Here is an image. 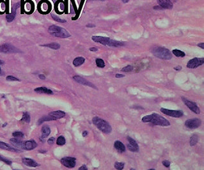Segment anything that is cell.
<instances>
[{
  "label": "cell",
  "instance_id": "6da1fadb",
  "mask_svg": "<svg viewBox=\"0 0 204 170\" xmlns=\"http://www.w3.org/2000/svg\"><path fill=\"white\" fill-rule=\"evenodd\" d=\"M142 121L145 123H152L154 125H159L162 127H168L170 125V122L165 117L159 115L158 113L146 115L142 118Z\"/></svg>",
  "mask_w": 204,
  "mask_h": 170
},
{
  "label": "cell",
  "instance_id": "7a4b0ae2",
  "mask_svg": "<svg viewBox=\"0 0 204 170\" xmlns=\"http://www.w3.org/2000/svg\"><path fill=\"white\" fill-rule=\"evenodd\" d=\"M92 40L95 42L100 43L104 45L109 46V47H120L125 45V42L122 41L112 40L109 37H102V36H92Z\"/></svg>",
  "mask_w": 204,
  "mask_h": 170
},
{
  "label": "cell",
  "instance_id": "3957f363",
  "mask_svg": "<svg viewBox=\"0 0 204 170\" xmlns=\"http://www.w3.org/2000/svg\"><path fill=\"white\" fill-rule=\"evenodd\" d=\"M48 32L55 37L65 39L71 37V34L67 30L56 25H51L48 28Z\"/></svg>",
  "mask_w": 204,
  "mask_h": 170
},
{
  "label": "cell",
  "instance_id": "277c9868",
  "mask_svg": "<svg viewBox=\"0 0 204 170\" xmlns=\"http://www.w3.org/2000/svg\"><path fill=\"white\" fill-rule=\"evenodd\" d=\"M92 122L93 124L102 132L105 134L111 133L112 131V128L110 124L106 120H104L99 117L95 116L93 118Z\"/></svg>",
  "mask_w": 204,
  "mask_h": 170
},
{
  "label": "cell",
  "instance_id": "5b68a950",
  "mask_svg": "<svg viewBox=\"0 0 204 170\" xmlns=\"http://www.w3.org/2000/svg\"><path fill=\"white\" fill-rule=\"evenodd\" d=\"M152 53L157 58L162 60H170L172 58V54L170 51L163 47H155L152 50Z\"/></svg>",
  "mask_w": 204,
  "mask_h": 170
},
{
  "label": "cell",
  "instance_id": "8992f818",
  "mask_svg": "<svg viewBox=\"0 0 204 170\" xmlns=\"http://www.w3.org/2000/svg\"><path fill=\"white\" fill-rule=\"evenodd\" d=\"M20 51L14 45L10 44H4L0 45V53H17Z\"/></svg>",
  "mask_w": 204,
  "mask_h": 170
},
{
  "label": "cell",
  "instance_id": "52a82bcc",
  "mask_svg": "<svg viewBox=\"0 0 204 170\" xmlns=\"http://www.w3.org/2000/svg\"><path fill=\"white\" fill-rule=\"evenodd\" d=\"M161 111L165 115L174 118H180L184 115V113L180 110H171L162 107L161 108Z\"/></svg>",
  "mask_w": 204,
  "mask_h": 170
},
{
  "label": "cell",
  "instance_id": "ba28073f",
  "mask_svg": "<svg viewBox=\"0 0 204 170\" xmlns=\"http://www.w3.org/2000/svg\"><path fill=\"white\" fill-rule=\"evenodd\" d=\"M204 63L203 58H194L190 60L187 63V67L190 69H196Z\"/></svg>",
  "mask_w": 204,
  "mask_h": 170
},
{
  "label": "cell",
  "instance_id": "9c48e42d",
  "mask_svg": "<svg viewBox=\"0 0 204 170\" xmlns=\"http://www.w3.org/2000/svg\"><path fill=\"white\" fill-rule=\"evenodd\" d=\"M201 125V120L199 118H195L191 119H188L185 122V125L186 127L191 129H195L199 127Z\"/></svg>",
  "mask_w": 204,
  "mask_h": 170
},
{
  "label": "cell",
  "instance_id": "30bf717a",
  "mask_svg": "<svg viewBox=\"0 0 204 170\" xmlns=\"http://www.w3.org/2000/svg\"><path fill=\"white\" fill-rule=\"evenodd\" d=\"M182 100L183 102H184V104L186 105V106L189 108V109H190L191 111L194 112L195 113H196V114H200V108L197 106V105L195 104V102L189 100L184 97H182Z\"/></svg>",
  "mask_w": 204,
  "mask_h": 170
},
{
  "label": "cell",
  "instance_id": "8fae6325",
  "mask_svg": "<svg viewBox=\"0 0 204 170\" xmlns=\"http://www.w3.org/2000/svg\"><path fill=\"white\" fill-rule=\"evenodd\" d=\"M61 163L65 166L66 168H74L76 164V159L74 157H64L62 158L60 161Z\"/></svg>",
  "mask_w": 204,
  "mask_h": 170
},
{
  "label": "cell",
  "instance_id": "7c38bea8",
  "mask_svg": "<svg viewBox=\"0 0 204 170\" xmlns=\"http://www.w3.org/2000/svg\"><path fill=\"white\" fill-rule=\"evenodd\" d=\"M73 79H74L75 81H76L77 83H78L79 84H81L82 85H85V86H90L91 88H95V89H97V87L94 85L93 84H92L90 82H89L88 81L86 80L85 78H82L81 76H74L73 77Z\"/></svg>",
  "mask_w": 204,
  "mask_h": 170
},
{
  "label": "cell",
  "instance_id": "4fadbf2b",
  "mask_svg": "<svg viewBox=\"0 0 204 170\" xmlns=\"http://www.w3.org/2000/svg\"><path fill=\"white\" fill-rule=\"evenodd\" d=\"M19 7H20V3H17L13 5L12 8V12L10 14H7L6 16V19L8 23L12 22L14 20L15 16H16L17 10L19 8Z\"/></svg>",
  "mask_w": 204,
  "mask_h": 170
},
{
  "label": "cell",
  "instance_id": "5bb4252c",
  "mask_svg": "<svg viewBox=\"0 0 204 170\" xmlns=\"http://www.w3.org/2000/svg\"><path fill=\"white\" fill-rule=\"evenodd\" d=\"M157 2L163 9H171L174 5L170 0H157Z\"/></svg>",
  "mask_w": 204,
  "mask_h": 170
},
{
  "label": "cell",
  "instance_id": "9a60e30c",
  "mask_svg": "<svg viewBox=\"0 0 204 170\" xmlns=\"http://www.w3.org/2000/svg\"><path fill=\"white\" fill-rule=\"evenodd\" d=\"M36 147H37V143H36L35 141L33 140L27 141L24 143V150H31L35 149Z\"/></svg>",
  "mask_w": 204,
  "mask_h": 170
},
{
  "label": "cell",
  "instance_id": "2e32d148",
  "mask_svg": "<svg viewBox=\"0 0 204 170\" xmlns=\"http://www.w3.org/2000/svg\"><path fill=\"white\" fill-rule=\"evenodd\" d=\"M22 161L24 164H25L26 166H29V167H33V168H36L40 166V164H38L35 161L31 159H28V158H24L22 159Z\"/></svg>",
  "mask_w": 204,
  "mask_h": 170
},
{
  "label": "cell",
  "instance_id": "e0dca14e",
  "mask_svg": "<svg viewBox=\"0 0 204 170\" xmlns=\"http://www.w3.org/2000/svg\"><path fill=\"white\" fill-rule=\"evenodd\" d=\"M0 148L3 149V150L10 151V152H20L19 150H18V149L12 147V146L9 145L8 144L2 142V141H0Z\"/></svg>",
  "mask_w": 204,
  "mask_h": 170
},
{
  "label": "cell",
  "instance_id": "ac0fdd59",
  "mask_svg": "<svg viewBox=\"0 0 204 170\" xmlns=\"http://www.w3.org/2000/svg\"><path fill=\"white\" fill-rule=\"evenodd\" d=\"M49 115L53 117L54 119L56 120L57 119H60L63 117L65 116V113L62 111H52L49 113Z\"/></svg>",
  "mask_w": 204,
  "mask_h": 170
},
{
  "label": "cell",
  "instance_id": "d6986e66",
  "mask_svg": "<svg viewBox=\"0 0 204 170\" xmlns=\"http://www.w3.org/2000/svg\"><path fill=\"white\" fill-rule=\"evenodd\" d=\"M10 143H11L12 144V145L14 147H15L24 149V142L21 141V140H19V139L17 138L10 139Z\"/></svg>",
  "mask_w": 204,
  "mask_h": 170
},
{
  "label": "cell",
  "instance_id": "ffe728a7",
  "mask_svg": "<svg viewBox=\"0 0 204 170\" xmlns=\"http://www.w3.org/2000/svg\"><path fill=\"white\" fill-rule=\"evenodd\" d=\"M34 90L35 92L39 93V94H48V95L53 94V91H52L51 90L48 89V88H46V87L36 88H35Z\"/></svg>",
  "mask_w": 204,
  "mask_h": 170
},
{
  "label": "cell",
  "instance_id": "44dd1931",
  "mask_svg": "<svg viewBox=\"0 0 204 170\" xmlns=\"http://www.w3.org/2000/svg\"><path fill=\"white\" fill-rule=\"evenodd\" d=\"M114 147L116 150L120 153H124L125 152V147L124 144L120 141H115L114 143Z\"/></svg>",
  "mask_w": 204,
  "mask_h": 170
},
{
  "label": "cell",
  "instance_id": "7402d4cb",
  "mask_svg": "<svg viewBox=\"0 0 204 170\" xmlns=\"http://www.w3.org/2000/svg\"><path fill=\"white\" fill-rule=\"evenodd\" d=\"M51 133V129L49 126L47 125H44L42 127V136L41 137L42 138H46L48 137Z\"/></svg>",
  "mask_w": 204,
  "mask_h": 170
},
{
  "label": "cell",
  "instance_id": "603a6c76",
  "mask_svg": "<svg viewBox=\"0 0 204 170\" xmlns=\"http://www.w3.org/2000/svg\"><path fill=\"white\" fill-rule=\"evenodd\" d=\"M55 120L54 118L51 116L50 115H48V116H44L42 118H40V119L38 120V125H41L42 123H43L45 122H49V121H53Z\"/></svg>",
  "mask_w": 204,
  "mask_h": 170
},
{
  "label": "cell",
  "instance_id": "cb8c5ba5",
  "mask_svg": "<svg viewBox=\"0 0 204 170\" xmlns=\"http://www.w3.org/2000/svg\"><path fill=\"white\" fill-rule=\"evenodd\" d=\"M85 61V59L83 58V57H77L76 58L74 61H73V65H74L75 66H79L80 65H81L82 64L84 63Z\"/></svg>",
  "mask_w": 204,
  "mask_h": 170
},
{
  "label": "cell",
  "instance_id": "d4e9b609",
  "mask_svg": "<svg viewBox=\"0 0 204 170\" xmlns=\"http://www.w3.org/2000/svg\"><path fill=\"white\" fill-rule=\"evenodd\" d=\"M41 46H43V47L49 48H51L52 49H55V50L59 49L60 48V45L59 44H58V43H56V42H52V43L48 44L41 45Z\"/></svg>",
  "mask_w": 204,
  "mask_h": 170
},
{
  "label": "cell",
  "instance_id": "484cf974",
  "mask_svg": "<svg viewBox=\"0 0 204 170\" xmlns=\"http://www.w3.org/2000/svg\"><path fill=\"white\" fill-rule=\"evenodd\" d=\"M21 120L22 122H24L26 123H30V120H31V117H30V115L29 113L28 112H25L23 113V117L21 118Z\"/></svg>",
  "mask_w": 204,
  "mask_h": 170
},
{
  "label": "cell",
  "instance_id": "4316f807",
  "mask_svg": "<svg viewBox=\"0 0 204 170\" xmlns=\"http://www.w3.org/2000/svg\"><path fill=\"white\" fill-rule=\"evenodd\" d=\"M173 54L177 56V57H184L186 54L184 52H183L182 51H180L179 49H174L172 51Z\"/></svg>",
  "mask_w": 204,
  "mask_h": 170
},
{
  "label": "cell",
  "instance_id": "83f0119b",
  "mask_svg": "<svg viewBox=\"0 0 204 170\" xmlns=\"http://www.w3.org/2000/svg\"><path fill=\"white\" fill-rule=\"evenodd\" d=\"M198 141V137L197 135H193L190 140V144L191 147H193L196 145V143Z\"/></svg>",
  "mask_w": 204,
  "mask_h": 170
},
{
  "label": "cell",
  "instance_id": "f1b7e54d",
  "mask_svg": "<svg viewBox=\"0 0 204 170\" xmlns=\"http://www.w3.org/2000/svg\"><path fill=\"white\" fill-rule=\"evenodd\" d=\"M127 140L129 141V144L130 145H132L133 147H135V148H139V147H138V143H137V141H136L134 139H133L132 138H130V136H127Z\"/></svg>",
  "mask_w": 204,
  "mask_h": 170
},
{
  "label": "cell",
  "instance_id": "f546056e",
  "mask_svg": "<svg viewBox=\"0 0 204 170\" xmlns=\"http://www.w3.org/2000/svg\"><path fill=\"white\" fill-rule=\"evenodd\" d=\"M65 142H66V140H65V138L62 136H59L56 140V144L60 146L64 145L65 144Z\"/></svg>",
  "mask_w": 204,
  "mask_h": 170
},
{
  "label": "cell",
  "instance_id": "4dcf8cb0",
  "mask_svg": "<svg viewBox=\"0 0 204 170\" xmlns=\"http://www.w3.org/2000/svg\"><path fill=\"white\" fill-rule=\"evenodd\" d=\"M96 63L98 67L104 68L105 66V63H104V60L101 58H97L96 60Z\"/></svg>",
  "mask_w": 204,
  "mask_h": 170
},
{
  "label": "cell",
  "instance_id": "1f68e13d",
  "mask_svg": "<svg viewBox=\"0 0 204 170\" xmlns=\"http://www.w3.org/2000/svg\"><path fill=\"white\" fill-rule=\"evenodd\" d=\"M51 17H52V18L53 19V20H55V21H56V22L61 23H66V20H65V19H62L60 18V17H58V16H56V15H54V14H51Z\"/></svg>",
  "mask_w": 204,
  "mask_h": 170
},
{
  "label": "cell",
  "instance_id": "d6a6232c",
  "mask_svg": "<svg viewBox=\"0 0 204 170\" xmlns=\"http://www.w3.org/2000/svg\"><path fill=\"white\" fill-rule=\"evenodd\" d=\"M115 169H117L121 170L124 168V163L116 162L115 163Z\"/></svg>",
  "mask_w": 204,
  "mask_h": 170
},
{
  "label": "cell",
  "instance_id": "836d02e7",
  "mask_svg": "<svg viewBox=\"0 0 204 170\" xmlns=\"http://www.w3.org/2000/svg\"><path fill=\"white\" fill-rule=\"evenodd\" d=\"M12 135L15 138H23L24 137V134L21 132H14L12 133Z\"/></svg>",
  "mask_w": 204,
  "mask_h": 170
},
{
  "label": "cell",
  "instance_id": "e575fe53",
  "mask_svg": "<svg viewBox=\"0 0 204 170\" xmlns=\"http://www.w3.org/2000/svg\"><path fill=\"white\" fill-rule=\"evenodd\" d=\"M133 70V66L131 65H127L126 66H125L122 69V71L124 72V73H129V72H131Z\"/></svg>",
  "mask_w": 204,
  "mask_h": 170
},
{
  "label": "cell",
  "instance_id": "d590c367",
  "mask_svg": "<svg viewBox=\"0 0 204 170\" xmlns=\"http://www.w3.org/2000/svg\"><path fill=\"white\" fill-rule=\"evenodd\" d=\"M0 161H2L3 162H4L5 163H6L7 164H8V165H11L12 163L11 161H10V160H8V159H6L3 156H0Z\"/></svg>",
  "mask_w": 204,
  "mask_h": 170
},
{
  "label": "cell",
  "instance_id": "8d00e7d4",
  "mask_svg": "<svg viewBox=\"0 0 204 170\" xmlns=\"http://www.w3.org/2000/svg\"><path fill=\"white\" fill-rule=\"evenodd\" d=\"M127 148H128V150H129V151L132 152H138V150H139V148H135V147H133L132 145H129V144H127Z\"/></svg>",
  "mask_w": 204,
  "mask_h": 170
},
{
  "label": "cell",
  "instance_id": "74e56055",
  "mask_svg": "<svg viewBox=\"0 0 204 170\" xmlns=\"http://www.w3.org/2000/svg\"><path fill=\"white\" fill-rule=\"evenodd\" d=\"M6 79L8 81H19L20 80L16 78H15L14 76H8L6 78Z\"/></svg>",
  "mask_w": 204,
  "mask_h": 170
},
{
  "label": "cell",
  "instance_id": "f35d334b",
  "mask_svg": "<svg viewBox=\"0 0 204 170\" xmlns=\"http://www.w3.org/2000/svg\"><path fill=\"white\" fill-rule=\"evenodd\" d=\"M55 138H50L49 140H48V143L49 145H53V144L55 143Z\"/></svg>",
  "mask_w": 204,
  "mask_h": 170
},
{
  "label": "cell",
  "instance_id": "ab89813d",
  "mask_svg": "<svg viewBox=\"0 0 204 170\" xmlns=\"http://www.w3.org/2000/svg\"><path fill=\"white\" fill-rule=\"evenodd\" d=\"M162 164H163L166 168H169L170 166V162L168 160H164L163 162H162Z\"/></svg>",
  "mask_w": 204,
  "mask_h": 170
},
{
  "label": "cell",
  "instance_id": "60d3db41",
  "mask_svg": "<svg viewBox=\"0 0 204 170\" xmlns=\"http://www.w3.org/2000/svg\"><path fill=\"white\" fill-rule=\"evenodd\" d=\"M87 169H88V168H87L86 166L85 165V164H84V165L81 166L79 168V170H87Z\"/></svg>",
  "mask_w": 204,
  "mask_h": 170
},
{
  "label": "cell",
  "instance_id": "b9f144b4",
  "mask_svg": "<svg viewBox=\"0 0 204 170\" xmlns=\"http://www.w3.org/2000/svg\"><path fill=\"white\" fill-rule=\"evenodd\" d=\"M115 77L117 78H124V77H125L124 75L123 74H117L115 75Z\"/></svg>",
  "mask_w": 204,
  "mask_h": 170
},
{
  "label": "cell",
  "instance_id": "7bdbcfd3",
  "mask_svg": "<svg viewBox=\"0 0 204 170\" xmlns=\"http://www.w3.org/2000/svg\"><path fill=\"white\" fill-rule=\"evenodd\" d=\"M174 70H180L182 69V66H179V65H178L177 66H175V67L174 68Z\"/></svg>",
  "mask_w": 204,
  "mask_h": 170
},
{
  "label": "cell",
  "instance_id": "ee69618b",
  "mask_svg": "<svg viewBox=\"0 0 204 170\" xmlns=\"http://www.w3.org/2000/svg\"><path fill=\"white\" fill-rule=\"evenodd\" d=\"M86 26L87 28H94V27H96V26L94 24H86Z\"/></svg>",
  "mask_w": 204,
  "mask_h": 170
},
{
  "label": "cell",
  "instance_id": "f6af8a7d",
  "mask_svg": "<svg viewBox=\"0 0 204 170\" xmlns=\"http://www.w3.org/2000/svg\"><path fill=\"white\" fill-rule=\"evenodd\" d=\"M198 46V47H200V48H201L202 49H204V43L203 42H202V43H200V44H198V45H197Z\"/></svg>",
  "mask_w": 204,
  "mask_h": 170
},
{
  "label": "cell",
  "instance_id": "bcb514c9",
  "mask_svg": "<svg viewBox=\"0 0 204 170\" xmlns=\"http://www.w3.org/2000/svg\"><path fill=\"white\" fill-rule=\"evenodd\" d=\"M39 77V78L40 79H42V80L46 79V76L44 75H43V74H40Z\"/></svg>",
  "mask_w": 204,
  "mask_h": 170
},
{
  "label": "cell",
  "instance_id": "7dc6e473",
  "mask_svg": "<svg viewBox=\"0 0 204 170\" xmlns=\"http://www.w3.org/2000/svg\"><path fill=\"white\" fill-rule=\"evenodd\" d=\"M89 50H90V51H93V52H96V51H98V49L96 48H91L89 49Z\"/></svg>",
  "mask_w": 204,
  "mask_h": 170
},
{
  "label": "cell",
  "instance_id": "c3c4849f",
  "mask_svg": "<svg viewBox=\"0 0 204 170\" xmlns=\"http://www.w3.org/2000/svg\"><path fill=\"white\" fill-rule=\"evenodd\" d=\"M82 135H83V137H86V136L88 135V132H87L86 131H85L84 132H83Z\"/></svg>",
  "mask_w": 204,
  "mask_h": 170
},
{
  "label": "cell",
  "instance_id": "681fc988",
  "mask_svg": "<svg viewBox=\"0 0 204 170\" xmlns=\"http://www.w3.org/2000/svg\"><path fill=\"white\" fill-rule=\"evenodd\" d=\"M154 8L155 10H163V8L161 7L160 6H156V7H154Z\"/></svg>",
  "mask_w": 204,
  "mask_h": 170
},
{
  "label": "cell",
  "instance_id": "f907efd6",
  "mask_svg": "<svg viewBox=\"0 0 204 170\" xmlns=\"http://www.w3.org/2000/svg\"><path fill=\"white\" fill-rule=\"evenodd\" d=\"M121 1H122L123 3H127L129 2V0H121Z\"/></svg>",
  "mask_w": 204,
  "mask_h": 170
},
{
  "label": "cell",
  "instance_id": "816d5d0a",
  "mask_svg": "<svg viewBox=\"0 0 204 170\" xmlns=\"http://www.w3.org/2000/svg\"><path fill=\"white\" fill-rule=\"evenodd\" d=\"M0 66H1V65H0ZM2 74L3 73H2V69H1V66H0V76L3 75Z\"/></svg>",
  "mask_w": 204,
  "mask_h": 170
},
{
  "label": "cell",
  "instance_id": "f5cc1de1",
  "mask_svg": "<svg viewBox=\"0 0 204 170\" xmlns=\"http://www.w3.org/2000/svg\"><path fill=\"white\" fill-rule=\"evenodd\" d=\"M3 61H2L1 60H0V65H3Z\"/></svg>",
  "mask_w": 204,
  "mask_h": 170
},
{
  "label": "cell",
  "instance_id": "db71d44e",
  "mask_svg": "<svg viewBox=\"0 0 204 170\" xmlns=\"http://www.w3.org/2000/svg\"><path fill=\"white\" fill-rule=\"evenodd\" d=\"M6 125H7V123H5V124H3V127H4L6 126Z\"/></svg>",
  "mask_w": 204,
  "mask_h": 170
}]
</instances>
